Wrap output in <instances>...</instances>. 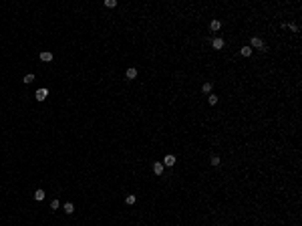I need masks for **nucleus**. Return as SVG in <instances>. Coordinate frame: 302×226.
Here are the masks:
<instances>
[{"label":"nucleus","instance_id":"1","mask_svg":"<svg viewBox=\"0 0 302 226\" xmlns=\"http://www.w3.org/2000/svg\"><path fill=\"white\" fill-rule=\"evenodd\" d=\"M250 48H260V50H266V45H264V41H262L260 37H252V41H250Z\"/></svg>","mask_w":302,"mask_h":226},{"label":"nucleus","instance_id":"2","mask_svg":"<svg viewBox=\"0 0 302 226\" xmlns=\"http://www.w3.org/2000/svg\"><path fill=\"white\" fill-rule=\"evenodd\" d=\"M34 97H36V101H44V99L48 97V89H46V87H43V89H39V91H36V95H34Z\"/></svg>","mask_w":302,"mask_h":226},{"label":"nucleus","instance_id":"3","mask_svg":"<svg viewBox=\"0 0 302 226\" xmlns=\"http://www.w3.org/2000/svg\"><path fill=\"white\" fill-rule=\"evenodd\" d=\"M52 59H54V57H52L50 50H43V53H41V61H43V63H50Z\"/></svg>","mask_w":302,"mask_h":226},{"label":"nucleus","instance_id":"4","mask_svg":"<svg viewBox=\"0 0 302 226\" xmlns=\"http://www.w3.org/2000/svg\"><path fill=\"white\" fill-rule=\"evenodd\" d=\"M175 156H165V160H163V166H167V168H173L175 166Z\"/></svg>","mask_w":302,"mask_h":226},{"label":"nucleus","instance_id":"5","mask_svg":"<svg viewBox=\"0 0 302 226\" xmlns=\"http://www.w3.org/2000/svg\"><path fill=\"white\" fill-rule=\"evenodd\" d=\"M163 170H165V166H163L161 162H155V164H153V172H155L157 176H161V174H163Z\"/></svg>","mask_w":302,"mask_h":226},{"label":"nucleus","instance_id":"6","mask_svg":"<svg viewBox=\"0 0 302 226\" xmlns=\"http://www.w3.org/2000/svg\"><path fill=\"white\" fill-rule=\"evenodd\" d=\"M212 46H214L216 50L224 48V39H219V37H217V39H214V41H212Z\"/></svg>","mask_w":302,"mask_h":226},{"label":"nucleus","instance_id":"7","mask_svg":"<svg viewBox=\"0 0 302 226\" xmlns=\"http://www.w3.org/2000/svg\"><path fill=\"white\" fill-rule=\"evenodd\" d=\"M125 77H127V79H135V77H137V69H135V67H129V69L125 71Z\"/></svg>","mask_w":302,"mask_h":226},{"label":"nucleus","instance_id":"8","mask_svg":"<svg viewBox=\"0 0 302 226\" xmlns=\"http://www.w3.org/2000/svg\"><path fill=\"white\" fill-rule=\"evenodd\" d=\"M44 196H46V192H44V190H36V192H34V200H36V202L44 200Z\"/></svg>","mask_w":302,"mask_h":226},{"label":"nucleus","instance_id":"9","mask_svg":"<svg viewBox=\"0 0 302 226\" xmlns=\"http://www.w3.org/2000/svg\"><path fill=\"white\" fill-rule=\"evenodd\" d=\"M210 28H212V30H219V28H222V22H219V20H212V22H210Z\"/></svg>","mask_w":302,"mask_h":226},{"label":"nucleus","instance_id":"10","mask_svg":"<svg viewBox=\"0 0 302 226\" xmlns=\"http://www.w3.org/2000/svg\"><path fill=\"white\" fill-rule=\"evenodd\" d=\"M212 87H214V85H212V81H208V83H204V85H202V91H204V93H212Z\"/></svg>","mask_w":302,"mask_h":226},{"label":"nucleus","instance_id":"11","mask_svg":"<svg viewBox=\"0 0 302 226\" xmlns=\"http://www.w3.org/2000/svg\"><path fill=\"white\" fill-rule=\"evenodd\" d=\"M73 212H75V206H73L71 202H67V204H65V214H73Z\"/></svg>","mask_w":302,"mask_h":226},{"label":"nucleus","instance_id":"12","mask_svg":"<svg viewBox=\"0 0 302 226\" xmlns=\"http://www.w3.org/2000/svg\"><path fill=\"white\" fill-rule=\"evenodd\" d=\"M210 164H212V166L216 168V166H219V164H222V160H219L217 156H212V158H210Z\"/></svg>","mask_w":302,"mask_h":226},{"label":"nucleus","instance_id":"13","mask_svg":"<svg viewBox=\"0 0 302 226\" xmlns=\"http://www.w3.org/2000/svg\"><path fill=\"white\" fill-rule=\"evenodd\" d=\"M240 53H242V57H250V55H252V48H250V46H242Z\"/></svg>","mask_w":302,"mask_h":226},{"label":"nucleus","instance_id":"14","mask_svg":"<svg viewBox=\"0 0 302 226\" xmlns=\"http://www.w3.org/2000/svg\"><path fill=\"white\" fill-rule=\"evenodd\" d=\"M32 81H34V75H32V73H28V75H26V77L22 79V83H26V85H30Z\"/></svg>","mask_w":302,"mask_h":226},{"label":"nucleus","instance_id":"15","mask_svg":"<svg viewBox=\"0 0 302 226\" xmlns=\"http://www.w3.org/2000/svg\"><path fill=\"white\" fill-rule=\"evenodd\" d=\"M135 200H137V198H135V196H133V194H129V196H127V198H125V204H135Z\"/></svg>","mask_w":302,"mask_h":226},{"label":"nucleus","instance_id":"16","mask_svg":"<svg viewBox=\"0 0 302 226\" xmlns=\"http://www.w3.org/2000/svg\"><path fill=\"white\" fill-rule=\"evenodd\" d=\"M105 6L107 8H115L117 6V0H105Z\"/></svg>","mask_w":302,"mask_h":226},{"label":"nucleus","instance_id":"17","mask_svg":"<svg viewBox=\"0 0 302 226\" xmlns=\"http://www.w3.org/2000/svg\"><path fill=\"white\" fill-rule=\"evenodd\" d=\"M208 101H210V105H216V103H217V97H216V95H210V97H208Z\"/></svg>","mask_w":302,"mask_h":226},{"label":"nucleus","instance_id":"18","mask_svg":"<svg viewBox=\"0 0 302 226\" xmlns=\"http://www.w3.org/2000/svg\"><path fill=\"white\" fill-rule=\"evenodd\" d=\"M58 206H61V202H58V200H52V202H50V208H52V210H56Z\"/></svg>","mask_w":302,"mask_h":226},{"label":"nucleus","instance_id":"19","mask_svg":"<svg viewBox=\"0 0 302 226\" xmlns=\"http://www.w3.org/2000/svg\"><path fill=\"white\" fill-rule=\"evenodd\" d=\"M286 28H290L292 32H298V26L296 24H286Z\"/></svg>","mask_w":302,"mask_h":226}]
</instances>
